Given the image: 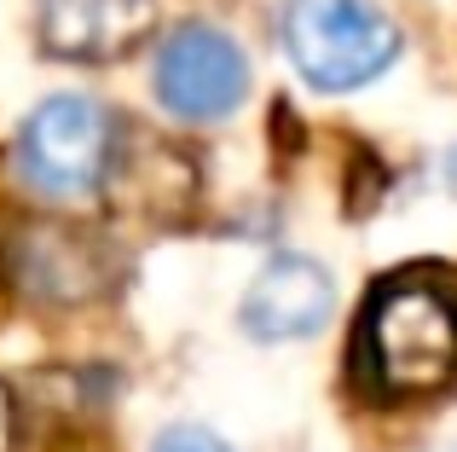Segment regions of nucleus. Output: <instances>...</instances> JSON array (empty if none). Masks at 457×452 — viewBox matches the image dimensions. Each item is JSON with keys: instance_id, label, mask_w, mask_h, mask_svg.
I'll return each instance as SVG.
<instances>
[{"instance_id": "obj_1", "label": "nucleus", "mask_w": 457, "mask_h": 452, "mask_svg": "<svg viewBox=\"0 0 457 452\" xmlns=\"http://www.w3.org/2000/svg\"><path fill=\"white\" fill-rule=\"evenodd\" d=\"M353 365L382 400L440 395L457 377V296L423 272L382 279L359 319Z\"/></svg>"}, {"instance_id": "obj_2", "label": "nucleus", "mask_w": 457, "mask_h": 452, "mask_svg": "<svg viewBox=\"0 0 457 452\" xmlns=\"http://www.w3.org/2000/svg\"><path fill=\"white\" fill-rule=\"evenodd\" d=\"M278 35L302 81L319 93L365 88L400 58V29L365 0H284Z\"/></svg>"}, {"instance_id": "obj_3", "label": "nucleus", "mask_w": 457, "mask_h": 452, "mask_svg": "<svg viewBox=\"0 0 457 452\" xmlns=\"http://www.w3.org/2000/svg\"><path fill=\"white\" fill-rule=\"evenodd\" d=\"M111 111L81 93H58V99L35 105L29 122L18 128V169L46 197H93L111 180Z\"/></svg>"}, {"instance_id": "obj_4", "label": "nucleus", "mask_w": 457, "mask_h": 452, "mask_svg": "<svg viewBox=\"0 0 457 452\" xmlns=\"http://www.w3.org/2000/svg\"><path fill=\"white\" fill-rule=\"evenodd\" d=\"M249 93V58L214 23H179L156 53V99L179 122H220Z\"/></svg>"}, {"instance_id": "obj_5", "label": "nucleus", "mask_w": 457, "mask_h": 452, "mask_svg": "<svg viewBox=\"0 0 457 452\" xmlns=\"http://www.w3.org/2000/svg\"><path fill=\"white\" fill-rule=\"evenodd\" d=\"M156 23V0H41V46L64 64H111Z\"/></svg>"}, {"instance_id": "obj_6", "label": "nucleus", "mask_w": 457, "mask_h": 452, "mask_svg": "<svg viewBox=\"0 0 457 452\" xmlns=\"http://www.w3.org/2000/svg\"><path fill=\"white\" fill-rule=\"evenodd\" d=\"M330 272L307 255H272L244 296V331L255 342H302L330 319Z\"/></svg>"}, {"instance_id": "obj_7", "label": "nucleus", "mask_w": 457, "mask_h": 452, "mask_svg": "<svg viewBox=\"0 0 457 452\" xmlns=\"http://www.w3.org/2000/svg\"><path fill=\"white\" fill-rule=\"evenodd\" d=\"M12 261H18L23 284L35 296H53V302H76V296H93L104 284L99 244L70 232V226H35V232H23Z\"/></svg>"}, {"instance_id": "obj_8", "label": "nucleus", "mask_w": 457, "mask_h": 452, "mask_svg": "<svg viewBox=\"0 0 457 452\" xmlns=\"http://www.w3.org/2000/svg\"><path fill=\"white\" fill-rule=\"evenodd\" d=\"M156 452H232L214 430H203V423H179V430H162L156 435Z\"/></svg>"}, {"instance_id": "obj_9", "label": "nucleus", "mask_w": 457, "mask_h": 452, "mask_svg": "<svg viewBox=\"0 0 457 452\" xmlns=\"http://www.w3.org/2000/svg\"><path fill=\"white\" fill-rule=\"evenodd\" d=\"M18 447V412H12V395L0 389V452Z\"/></svg>"}]
</instances>
